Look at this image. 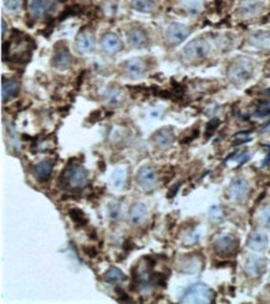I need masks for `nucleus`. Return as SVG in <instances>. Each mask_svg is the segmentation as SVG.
I'll list each match as a JSON object with an SVG mask.
<instances>
[{
    "label": "nucleus",
    "mask_w": 270,
    "mask_h": 304,
    "mask_svg": "<svg viewBox=\"0 0 270 304\" xmlns=\"http://www.w3.org/2000/svg\"><path fill=\"white\" fill-rule=\"evenodd\" d=\"M60 2H64V1H66V0H59Z\"/></svg>",
    "instance_id": "a19ab883"
},
{
    "label": "nucleus",
    "mask_w": 270,
    "mask_h": 304,
    "mask_svg": "<svg viewBox=\"0 0 270 304\" xmlns=\"http://www.w3.org/2000/svg\"><path fill=\"white\" fill-rule=\"evenodd\" d=\"M72 64V56L70 54L69 49L66 46L57 47L56 51H55L54 57H52V65H54L56 69L61 70H67Z\"/></svg>",
    "instance_id": "9d476101"
},
{
    "label": "nucleus",
    "mask_w": 270,
    "mask_h": 304,
    "mask_svg": "<svg viewBox=\"0 0 270 304\" xmlns=\"http://www.w3.org/2000/svg\"><path fill=\"white\" fill-rule=\"evenodd\" d=\"M219 124H221V121H219L218 119L211 120V121L207 124V136H211V135L216 131L217 127L219 126Z\"/></svg>",
    "instance_id": "2f4dec72"
},
{
    "label": "nucleus",
    "mask_w": 270,
    "mask_h": 304,
    "mask_svg": "<svg viewBox=\"0 0 270 304\" xmlns=\"http://www.w3.org/2000/svg\"><path fill=\"white\" fill-rule=\"evenodd\" d=\"M152 140L156 144V146L165 150L171 147V145L173 144V141H175V134H173V131L171 129H166L165 127V129L158 130V131L153 135Z\"/></svg>",
    "instance_id": "ddd939ff"
},
{
    "label": "nucleus",
    "mask_w": 270,
    "mask_h": 304,
    "mask_svg": "<svg viewBox=\"0 0 270 304\" xmlns=\"http://www.w3.org/2000/svg\"><path fill=\"white\" fill-rule=\"evenodd\" d=\"M209 52V44L206 40L196 39L192 40L191 42L186 45L184 47V57L188 59L189 61H196V60H202L208 55Z\"/></svg>",
    "instance_id": "20e7f679"
},
{
    "label": "nucleus",
    "mask_w": 270,
    "mask_h": 304,
    "mask_svg": "<svg viewBox=\"0 0 270 304\" xmlns=\"http://www.w3.org/2000/svg\"><path fill=\"white\" fill-rule=\"evenodd\" d=\"M101 46H102V50L106 54L113 55L117 51H120L121 47H122V44H121V40L118 39L117 35L112 34V32H108V34H105L102 36Z\"/></svg>",
    "instance_id": "f8f14e48"
},
{
    "label": "nucleus",
    "mask_w": 270,
    "mask_h": 304,
    "mask_svg": "<svg viewBox=\"0 0 270 304\" xmlns=\"http://www.w3.org/2000/svg\"><path fill=\"white\" fill-rule=\"evenodd\" d=\"M125 71L128 76L131 77H140L145 74L146 66L145 62L141 59H131L127 62H125Z\"/></svg>",
    "instance_id": "f3484780"
},
{
    "label": "nucleus",
    "mask_w": 270,
    "mask_h": 304,
    "mask_svg": "<svg viewBox=\"0 0 270 304\" xmlns=\"http://www.w3.org/2000/svg\"><path fill=\"white\" fill-rule=\"evenodd\" d=\"M264 94H266V95H268V96H270V89L266 90V91H264Z\"/></svg>",
    "instance_id": "ea45409f"
},
{
    "label": "nucleus",
    "mask_w": 270,
    "mask_h": 304,
    "mask_svg": "<svg viewBox=\"0 0 270 304\" xmlns=\"http://www.w3.org/2000/svg\"><path fill=\"white\" fill-rule=\"evenodd\" d=\"M5 34V21L1 20V35Z\"/></svg>",
    "instance_id": "58836bf2"
},
{
    "label": "nucleus",
    "mask_w": 270,
    "mask_h": 304,
    "mask_svg": "<svg viewBox=\"0 0 270 304\" xmlns=\"http://www.w3.org/2000/svg\"><path fill=\"white\" fill-rule=\"evenodd\" d=\"M188 35H189V29L182 24L170 25L167 31H166V37H167L168 42L173 45L181 44L183 40L187 39Z\"/></svg>",
    "instance_id": "1a4fd4ad"
},
{
    "label": "nucleus",
    "mask_w": 270,
    "mask_h": 304,
    "mask_svg": "<svg viewBox=\"0 0 270 304\" xmlns=\"http://www.w3.org/2000/svg\"><path fill=\"white\" fill-rule=\"evenodd\" d=\"M137 182L145 191H151L157 185V172L155 168L145 166L137 173Z\"/></svg>",
    "instance_id": "6e6552de"
},
{
    "label": "nucleus",
    "mask_w": 270,
    "mask_h": 304,
    "mask_svg": "<svg viewBox=\"0 0 270 304\" xmlns=\"http://www.w3.org/2000/svg\"><path fill=\"white\" fill-rule=\"evenodd\" d=\"M249 158H251V155H249L248 152H243V153H242V155L238 157L239 165H243V163H246L247 161L249 160Z\"/></svg>",
    "instance_id": "f704fd0d"
},
{
    "label": "nucleus",
    "mask_w": 270,
    "mask_h": 304,
    "mask_svg": "<svg viewBox=\"0 0 270 304\" xmlns=\"http://www.w3.org/2000/svg\"><path fill=\"white\" fill-rule=\"evenodd\" d=\"M127 37L128 42L135 47L145 46L146 42H147V35H146V32L143 31L142 29H138V27L131 29L130 31H128Z\"/></svg>",
    "instance_id": "6ab92c4d"
},
{
    "label": "nucleus",
    "mask_w": 270,
    "mask_h": 304,
    "mask_svg": "<svg viewBox=\"0 0 270 304\" xmlns=\"http://www.w3.org/2000/svg\"><path fill=\"white\" fill-rule=\"evenodd\" d=\"M69 215L77 227H81V226H85L87 223L86 216L80 208H72V210H70Z\"/></svg>",
    "instance_id": "a878e982"
},
{
    "label": "nucleus",
    "mask_w": 270,
    "mask_h": 304,
    "mask_svg": "<svg viewBox=\"0 0 270 304\" xmlns=\"http://www.w3.org/2000/svg\"><path fill=\"white\" fill-rule=\"evenodd\" d=\"M268 130H270V120L269 122H267V124L262 127V131H268Z\"/></svg>",
    "instance_id": "4c0bfd02"
},
{
    "label": "nucleus",
    "mask_w": 270,
    "mask_h": 304,
    "mask_svg": "<svg viewBox=\"0 0 270 304\" xmlns=\"http://www.w3.org/2000/svg\"><path fill=\"white\" fill-rule=\"evenodd\" d=\"M52 170H54V162L50 160H44L37 163L36 166H34L32 175H34V177L37 181L42 182V181L49 180V177L52 173Z\"/></svg>",
    "instance_id": "4468645a"
},
{
    "label": "nucleus",
    "mask_w": 270,
    "mask_h": 304,
    "mask_svg": "<svg viewBox=\"0 0 270 304\" xmlns=\"http://www.w3.org/2000/svg\"><path fill=\"white\" fill-rule=\"evenodd\" d=\"M103 280L107 283L111 285H118V283H122L126 280V276L123 275L122 271L117 267H111L107 272L103 275Z\"/></svg>",
    "instance_id": "5701e85b"
},
{
    "label": "nucleus",
    "mask_w": 270,
    "mask_h": 304,
    "mask_svg": "<svg viewBox=\"0 0 270 304\" xmlns=\"http://www.w3.org/2000/svg\"><path fill=\"white\" fill-rule=\"evenodd\" d=\"M55 0H27V9L34 19H41Z\"/></svg>",
    "instance_id": "9b49d317"
},
{
    "label": "nucleus",
    "mask_w": 270,
    "mask_h": 304,
    "mask_svg": "<svg viewBox=\"0 0 270 304\" xmlns=\"http://www.w3.org/2000/svg\"><path fill=\"white\" fill-rule=\"evenodd\" d=\"M131 5L138 11L151 12L155 7V0H132Z\"/></svg>",
    "instance_id": "393cba45"
},
{
    "label": "nucleus",
    "mask_w": 270,
    "mask_h": 304,
    "mask_svg": "<svg viewBox=\"0 0 270 304\" xmlns=\"http://www.w3.org/2000/svg\"><path fill=\"white\" fill-rule=\"evenodd\" d=\"M4 5L10 11H15L20 7V0H4Z\"/></svg>",
    "instance_id": "473e14b6"
},
{
    "label": "nucleus",
    "mask_w": 270,
    "mask_h": 304,
    "mask_svg": "<svg viewBox=\"0 0 270 304\" xmlns=\"http://www.w3.org/2000/svg\"><path fill=\"white\" fill-rule=\"evenodd\" d=\"M253 74V64L249 60H238L234 62L228 71V77L234 84L247 81Z\"/></svg>",
    "instance_id": "f03ea898"
},
{
    "label": "nucleus",
    "mask_w": 270,
    "mask_h": 304,
    "mask_svg": "<svg viewBox=\"0 0 270 304\" xmlns=\"http://www.w3.org/2000/svg\"><path fill=\"white\" fill-rule=\"evenodd\" d=\"M259 217H261V221L263 222L264 226L270 227V206H268V207H266L263 211H262Z\"/></svg>",
    "instance_id": "7c9ffc66"
},
{
    "label": "nucleus",
    "mask_w": 270,
    "mask_h": 304,
    "mask_svg": "<svg viewBox=\"0 0 270 304\" xmlns=\"http://www.w3.org/2000/svg\"><path fill=\"white\" fill-rule=\"evenodd\" d=\"M128 217H130V222L132 223V225H141V223L145 222V220L147 218V207L141 202L133 203L130 208V215H128Z\"/></svg>",
    "instance_id": "dca6fc26"
},
{
    "label": "nucleus",
    "mask_w": 270,
    "mask_h": 304,
    "mask_svg": "<svg viewBox=\"0 0 270 304\" xmlns=\"http://www.w3.org/2000/svg\"><path fill=\"white\" fill-rule=\"evenodd\" d=\"M251 42L259 49H270V34L267 31H257L251 36Z\"/></svg>",
    "instance_id": "412c9836"
},
{
    "label": "nucleus",
    "mask_w": 270,
    "mask_h": 304,
    "mask_svg": "<svg viewBox=\"0 0 270 304\" xmlns=\"http://www.w3.org/2000/svg\"><path fill=\"white\" fill-rule=\"evenodd\" d=\"M76 45H77V49H79L80 52H84V54H86V52H91L93 49L92 35L87 31L79 34V36H77V40H76Z\"/></svg>",
    "instance_id": "aec40b11"
},
{
    "label": "nucleus",
    "mask_w": 270,
    "mask_h": 304,
    "mask_svg": "<svg viewBox=\"0 0 270 304\" xmlns=\"http://www.w3.org/2000/svg\"><path fill=\"white\" fill-rule=\"evenodd\" d=\"M103 96L107 104L112 105V106H118L122 102V92L118 89H106Z\"/></svg>",
    "instance_id": "b1692460"
},
{
    "label": "nucleus",
    "mask_w": 270,
    "mask_h": 304,
    "mask_svg": "<svg viewBox=\"0 0 270 304\" xmlns=\"http://www.w3.org/2000/svg\"><path fill=\"white\" fill-rule=\"evenodd\" d=\"M20 89V84L16 80H2L1 84V99L2 101H7V100L12 99L17 95Z\"/></svg>",
    "instance_id": "a211bd4d"
},
{
    "label": "nucleus",
    "mask_w": 270,
    "mask_h": 304,
    "mask_svg": "<svg viewBox=\"0 0 270 304\" xmlns=\"http://www.w3.org/2000/svg\"><path fill=\"white\" fill-rule=\"evenodd\" d=\"M263 165L266 166V167H270V155H268L266 158H264Z\"/></svg>",
    "instance_id": "e433bc0d"
},
{
    "label": "nucleus",
    "mask_w": 270,
    "mask_h": 304,
    "mask_svg": "<svg viewBox=\"0 0 270 304\" xmlns=\"http://www.w3.org/2000/svg\"><path fill=\"white\" fill-rule=\"evenodd\" d=\"M214 300V292L204 283L191 286L182 296L181 303H211Z\"/></svg>",
    "instance_id": "f257e3e1"
},
{
    "label": "nucleus",
    "mask_w": 270,
    "mask_h": 304,
    "mask_svg": "<svg viewBox=\"0 0 270 304\" xmlns=\"http://www.w3.org/2000/svg\"><path fill=\"white\" fill-rule=\"evenodd\" d=\"M107 213L111 220L117 221L118 218H120L121 213H122V207H121V205L118 202H111L110 205H108Z\"/></svg>",
    "instance_id": "cd10ccee"
},
{
    "label": "nucleus",
    "mask_w": 270,
    "mask_h": 304,
    "mask_svg": "<svg viewBox=\"0 0 270 304\" xmlns=\"http://www.w3.org/2000/svg\"><path fill=\"white\" fill-rule=\"evenodd\" d=\"M238 247V240L232 235H222L214 241V250L221 256H229Z\"/></svg>",
    "instance_id": "423d86ee"
},
{
    "label": "nucleus",
    "mask_w": 270,
    "mask_h": 304,
    "mask_svg": "<svg viewBox=\"0 0 270 304\" xmlns=\"http://www.w3.org/2000/svg\"><path fill=\"white\" fill-rule=\"evenodd\" d=\"M249 195V183L243 178H237L231 183L228 188V196L233 202L242 203Z\"/></svg>",
    "instance_id": "39448f33"
},
{
    "label": "nucleus",
    "mask_w": 270,
    "mask_h": 304,
    "mask_svg": "<svg viewBox=\"0 0 270 304\" xmlns=\"http://www.w3.org/2000/svg\"><path fill=\"white\" fill-rule=\"evenodd\" d=\"M79 9L80 6L79 5H72V6H69L67 9H65L64 11H62V14L59 16V21H62V20H65L66 17L72 16V15H76L79 14Z\"/></svg>",
    "instance_id": "c85d7f7f"
},
{
    "label": "nucleus",
    "mask_w": 270,
    "mask_h": 304,
    "mask_svg": "<svg viewBox=\"0 0 270 304\" xmlns=\"http://www.w3.org/2000/svg\"><path fill=\"white\" fill-rule=\"evenodd\" d=\"M65 176V182L69 183L71 187L74 188H82L86 186L87 183V171L81 165H75L69 166L64 172Z\"/></svg>",
    "instance_id": "7ed1b4c3"
},
{
    "label": "nucleus",
    "mask_w": 270,
    "mask_h": 304,
    "mask_svg": "<svg viewBox=\"0 0 270 304\" xmlns=\"http://www.w3.org/2000/svg\"><path fill=\"white\" fill-rule=\"evenodd\" d=\"M267 270V261L263 257L258 256H251L247 258L246 265H244V271L247 275L252 278H258L266 272Z\"/></svg>",
    "instance_id": "0eeeda50"
},
{
    "label": "nucleus",
    "mask_w": 270,
    "mask_h": 304,
    "mask_svg": "<svg viewBox=\"0 0 270 304\" xmlns=\"http://www.w3.org/2000/svg\"><path fill=\"white\" fill-rule=\"evenodd\" d=\"M269 245V238L262 231H254L248 238V246L253 251H264Z\"/></svg>",
    "instance_id": "2eb2a0df"
},
{
    "label": "nucleus",
    "mask_w": 270,
    "mask_h": 304,
    "mask_svg": "<svg viewBox=\"0 0 270 304\" xmlns=\"http://www.w3.org/2000/svg\"><path fill=\"white\" fill-rule=\"evenodd\" d=\"M180 186H181V183H178L177 186H175V187L172 188V192H171L170 195H168V197H173V196H175V193H177V191H178V188H180Z\"/></svg>",
    "instance_id": "c9c22d12"
},
{
    "label": "nucleus",
    "mask_w": 270,
    "mask_h": 304,
    "mask_svg": "<svg viewBox=\"0 0 270 304\" xmlns=\"http://www.w3.org/2000/svg\"><path fill=\"white\" fill-rule=\"evenodd\" d=\"M262 6H263V4H262L261 0H244V1H242L239 10H241L242 14L251 16V15L257 14L262 9Z\"/></svg>",
    "instance_id": "4be33fe9"
},
{
    "label": "nucleus",
    "mask_w": 270,
    "mask_h": 304,
    "mask_svg": "<svg viewBox=\"0 0 270 304\" xmlns=\"http://www.w3.org/2000/svg\"><path fill=\"white\" fill-rule=\"evenodd\" d=\"M268 114H270V105L268 102H266V104H263V106L258 109V115L259 116H267Z\"/></svg>",
    "instance_id": "72a5a7b5"
},
{
    "label": "nucleus",
    "mask_w": 270,
    "mask_h": 304,
    "mask_svg": "<svg viewBox=\"0 0 270 304\" xmlns=\"http://www.w3.org/2000/svg\"><path fill=\"white\" fill-rule=\"evenodd\" d=\"M209 218H211V221H213V222H218V221H221L222 218V210L219 206H212L211 210H209L208 213Z\"/></svg>",
    "instance_id": "c756f323"
},
{
    "label": "nucleus",
    "mask_w": 270,
    "mask_h": 304,
    "mask_svg": "<svg viewBox=\"0 0 270 304\" xmlns=\"http://www.w3.org/2000/svg\"><path fill=\"white\" fill-rule=\"evenodd\" d=\"M126 180V172L122 168H118L112 173V183L116 188H122Z\"/></svg>",
    "instance_id": "bb28decb"
}]
</instances>
